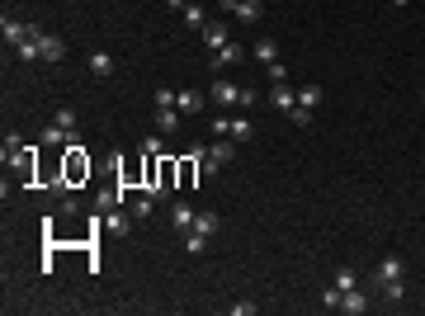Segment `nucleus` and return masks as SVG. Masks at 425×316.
Wrapping results in <instances>:
<instances>
[{
    "mask_svg": "<svg viewBox=\"0 0 425 316\" xmlns=\"http://www.w3.org/2000/svg\"><path fill=\"white\" fill-rule=\"evenodd\" d=\"M255 95L251 85H232L227 76H217L212 80V90H208V104H217V109H255Z\"/></svg>",
    "mask_w": 425,
    "mask_h": 316,
    "instance_id": "1",
    "label": "nucleus"
},
{
    "mask_svg": "<svg viewBox=\"0 0 425 316\" xmlns=\"http://www.w3.org/2000/svg\"><path fill=\"white\" fill-rule=\"evenodd\" d=\"M255 62H265V66L279 62V42L274 38H255Z\"/></svg>",
    "mask_w": 425,
    "mask_h": 316,
    "instance_id": "21",
    "label": "nucleus"
},
{
    "mask_svg": "<svg viewBox=\"0 0 425 316\" xmlns=\"http://www.w3.org/2000/svg\"><path fill=\"white\" fill-rule=\"evenodd\" d=\"M265 76H269V85H289V66H284V62H269Z\"/></svg>",
    "mask_w": 425,
    "mask_h": 316,
    "instance_id": "28",
    "label": "nucleus"
},
{
    "mask_svg": "<svg viewBox=\"0 0 425 316\" xmlns=\"http://www.w3.org/2000/svg\"><path fill=\"white\" fill-rule=\"evenodd\" d=\"M52 123H62V127H76V109H66V104H62V109L52 114Z\"/></svg>",
    "mask_w": 425,
    "mask_h": 316,
    "instance_id": "31",
    "label": "nucleus"
},
{
    "mask_svg": "<svg viewBox=\"0 0 425 316\" xmlns=\"http://www.w3.org/2000/svg\"><path fill=\"white\" fill-rule=\"evenodd\" d=\"M24 151H29V147H24V137H14V132H10V137H5V151H0V156H5V165H14V160L24 156Z\"/></svg>",
    "mask_w": 425,
    "mask_h": 316,
    "instance_id": "24",
    "label": "nucleus"
},
{
    "mask_svg": "<svg viewBox=\"0 0 425 316\" xmlns=\"http://www.w3.org/2000/svg\"><path fill=\"white\" fill-rule=\"evenodd\" d=\"M227 137H232L236 147H251V142H255V123L246 119V114H236V119L227 123Z\"/></svg>",
    "mask_w": 425,
    "mask_h": 316,
    "instance_id": "8",
    "label": "nucleus"
},
{
    "mask_svg": "<svg viewBox=\"0 0 425 316\" xmlns=\"http://www.w3.org/2000/svg\"><path fill=\"white\" fill-rule=\"evenodd\" d=\"M340 297H345L340 288H321V307H326V312H340Z\"/></svg>",
    "mask_w": 425,
    "mask_h": 316,
    "instance_id": "30",
    "label": "nucleus"
},
{
    "mask_svg": "<svg viewBox=\"0 0 425 316\" xmlns=\"http://www.w3.org/2000/svg\"><path fill=\"white\" fill-rule=\"evenodd\" d=\"M90 76H114V57H109V52H95V57H90Z\"/></svg>",
    "mask_w": 425,
    "mask_h": 316,
    "instance_id": "23",
    "label": "nucleus"
},
{
    "mask_svg": "<svg viewBox=\"0 0 425 316\" xmlns=\"http://www.w3.org/2000/svg\"><path fill=\"white\" fill-rule=\"evenodd\" d=\"M331 288H340V293H350V288H359V274H354V269H336V278H331Z\"/></svg>",
    "mask_w": 425,
    "mask_h": 316,
    "instance_id": "27",
    "label": "nucleus"
},
{
    "mask_svg": "<svg viewBox=\"0 0 425 316\" xmlns=\"http://www.w3.org/2000/svg\"><path fill=\"white\" fill-rule=\"evenodd\" d=\"M199 38H204L208 52H217V47H227V42H232V29H227V24H217V19H208V24L199 29Z\"/></svg>",
    "mask_w": 425,
    "mask_h": 316,
    "instance_id": "7",
    "label": "nucleus"
},
{
    "mask_svg": "<svg viewBox=\"0 0 425 316\" xmlns=\"http://www.w3.org/2000/svg\"><path fill=\"white\" fill-rule=\"evenodd\" d=\"M175 109H180V114H199V109H204V95H199V90H175Z\"/></svg>",
    "mask_w": 425,
    "mask_h": 316,
    "instance_id": "14",
    "label": "nucleus"
},
{
    "mask_svg": "<svg viewBox=\"0 0 425 316\" xmlns=\"http://www.w3.org/2000/svg\"><path fill=\"white\" fill-rule=\"evenodd\" d=\"M180 14H184V24H189V29H204V24H208V10H204L199 0H189V5H184Z\"/></svg>",
    "mask_w": 425,
    "mask_h": 316,
    "instance_id": "18",
    "label": "nucleus"
},
{
    "mask_svg": "<svg viewBox=\"0 0 425 316\" xmlns=\"http://www.w3.org/2000/svg\"><path fill=\"white\" fill-rule=\"evenodd\" d=\"M382 297H387V302H406V278H392V283H382Z\"/></svg>",
    "mask_w": 425,
    "mask_h": 316,
    "instance_id": "26",
    "label": "nucleus"
},
{
    "mask_svg": "<svg viewBox=\"0 0 425 316\" xmlns=\"http://www.w3.org/2000/svg\"><path fill=\"white\" fill-rule=\"evenodd\" d=\"M269 99H274V109H284V114H293V109H298V90H289V85H274Z\"/></svg>",
    "mask_w": 425,
    "mask_h": 316,
    "instance_id": "16",
    "label": "nucleus"
},
{
    "mask_svg": "<svg viewBox=\"0 0 425 316\" xmlns=\"http://www.w3.org/2000/svg\"><path fill=\"white\" fill-rule=\"evenodd\" d=\"M406 274V265H402V260H397V255H387V260H378V269H374V283H392V278H402Z\"/></svg>",
    "mask_w": 425,
    "mask_h": 316,
    "instance_id": "11",
    "label": "nucleus"
},
{
    "mask_svg": "<svg viewBox=\"0 0 425 316\" xmlns=\"http://www.w3.org/2000/svg\"><path fill=\"white\" fill-rule=\"evenodd\" d=\"M42 34V29H38ZM38 34H34V38H24L19 42V47H14V57H19V62H24V66H34V62H42V47H38Z\"/></svg>",
    "mask_w": 425,
    "mask_h": 316,
    "instance_id": "15",
    "label": "nucleus"
},
{
    "mask_svg": "<svg viewBox=\"0 0 425 316\" xmlns=\"http://www.w3.org/2000/svg\"><path fill=\"white\" fill-rule=\"evenodd\" d=\"M194 217H199V212H194V203H189V198H175V203H170V212H166V222L180 232V236H184V232H194Z\"/></svg>",
    "mask_w": 425,
    "mask_h": 316,
    "instance_id": "4",
    "label": "nucleus"
},
{
    "mask_svg": "<svg viewBox=\"0 0 425 316\" xmlns=\"http://www.w3.org/2000/svg\"><path fill=\"white\" fill-rule=\"evenodd\" d=\"M156 212V194H147V189H137V198H132V222H147Z\"/></svg>",
    "mask_w": 425,
    "mask_h": 316,
    "instance_id": "13",
    "label": "nucleus"
},
{
    "mask_svg": "<svg viewBox=\"0 0 425 316\" xmlns=\"http://www.w3.org/2000/svg\"><path fill=\"white\" fill-rule=\"evenodd\" d=\"M208 156H212V160H222V165H227V160L236 156V142H232V137H217V142H208Z\"/></svg>",
    "mask_w": 425,
    "mask_h": 316,
    "instance_id": "20",
    "label": "nucleus"
},
{
    "mask_svg": "<svg viewBox=\"0 0 425 316\" xmlns=\"http://www.w3.org/2000/svg\"><path fill=\"white\" fill-rule=\"evenodd\" d=\"M180 109L175 104H156V127H161V137H170V132H180Z\"/></svg>",
    "mask_w": 425,
    "mask_h": 316,
    "instance_id": "10",
    "label": "nucleus"
},
{
    "mask_svg": "<svg viewBox=\"0 0 425 316\" xmlns=\"http://www.w3.org/2000/svg\"><path fill=\"white\" fill-rule=\"evenodd\" d=\"M289 119H293L298 127H307V123H312V109H302V104H298V109H293V114H289Z\"/></svg>",
    "mask_w": 425,
    "mask_h": 316,
    "instance_id": "32",
    "label": "nucleus"
},
{
    "mask_svg": "<svg viewBox=\"0 0 425 316\" xmlns=\"http://www.w3.org/2000/svg\"><path fill=\"white\" fill-rule=\"evenodd\" d=\"M227 312H232V316H255V302H232Z\"/></svg>",
    "mask_w": 425,
    "mask_h": 316,
    "instance_id": "33",
    "label": "nucleus"
},
{
    "mask_svg": "<svg viewBox=\"0 0 425 316\" xmlns=\"http://www.w3.org/2000/svg\"><path fill=\"white\" fill-rule=\"evenodd\" d=\"M241 57H246V47L241 42H227V47H217L208 57V71H227V66H241Z\"/></svg>",
    "mask_w": 425,
    "mask_h": 316,
    "instance_id": "5",
    "label": "nucleus"
},
{
    "mask_svg": "<svg viewBox=\"0 0 425 316\" xmlns=\"http://www.w3.org/2000/svg\"><path fill=\"white\" fill-rule=\"evenodd\" d=\"M104 232L127 236V232H132V212H109V217H104Z\"/></svg>",
    "mask_w": 425,
    "mask_h": 316,
    "instance_id": "17",
    "label": "nucleus"
},
{
    "mask_svg": "<svg viewBox=\"0 0 425 316\" xmlns=\"http://www.w3.org/2000/svg\"><path fill=\"white\" fill-rule=\"evenodd\" d=\"M321 99H326V95H321V85H302V90H298V104H302V109H312V114L321 109Z\"/></svg>",
    "mask_w": 425,
    "mask_h": 316,
    "instance_id": "19",
    "label": "nucleus"
},
{
    "mask_svg": "<svg viewBox=\"0 0 425 316\" xmlns=\"http://www.w3.org/2000/svg\"><path fill=\"white\" fill-rule=\"evenodd\" d=\"M38 47H42V62H62L66 57V38H57V34H38Z\"/></svg>",
    "mask_w": 425,
    "mask_h": 316,
    "instance_id": "12",
    "label": "nucleus"
},
{
    "mask_svg": "<svg viewBox=\"0 0 425 316\" xmlns=\"http://www.w3.org/2000/svg\"><path fill=\"white\" fill-rule=\"evenodd\" d=\"M194 232H204V236H217V232H222V217H217V212H199V217H194Z\"/></svg>",
    "mask_w": 425,
    "mask_h": 316,
    "instance_id": "22",
    "label": "nucleus"
},
{
    "mask_svg": "<svg viewBox=\"0 0 425 316\" xmlns=\"http://www.w3.org/2000/svg\"><path fill=\"white\" fill-rule=\"evenodd\" d=\"M62 180H66V189H76L81 180H90V156H85V147H71V151H66V175H62Z\"/></svg>",
    "mask_w": 425,
    "mask_h": 316,
    "instance_id": "3",
    "label": "nucleus"
},
{
    "mask_svg": "<svg viewBox=\"0 0 425 316\" xmlns=\"http://www.w3.org/2000/svg\"><path fill=\"white\" fill-rule=\"evenodd\" d=\"M137 151H142V156H166V142H161V137H142Z\"/></svg>",
    "mask_w": 425,
    "mask_h": 316,
    "instance_id": "29",
    "label": "nucleus"
},
{
    "mask_svg": "<svg viewBox=\"0 0 425 316\" xmlns=\"http://www.w3.org/2000/svg\"><path fill=\"white\" fill-rule=\"evenodd\" d=\"M0 34H5L10 47H19L24 38H34V34H38V24H24V19H10V14H5V19H0Z\"/></svg>",
    "mask_w": 425,
    "mask_h": 316,
    "instance_id": "6",
    "label": "nucleus"
},
{
    "mask_svg": "<svg viewBox=\"0 0 425 316\" xmlns=\"http://www.w3.org/2000/svg\"><path fill=\"white\" fill-rule=\"evenodd\" d=\"M421 99H425V90H421Z\"/></svg>",
    "mask_w": 425,
    "mask_h": 316,
    "instance_id": "35",
    "label": "nucleus"
},
{
    "mask_svg": "<svg viewBox=\"0 0 425 316\" xmlns=\"http://www.w3.org/2000/svg\"><path fill=\"white\" fill-rule=\"evenodd\" d=\"M392 5H397V10H406V5H411V0H392Z\"/></svg>",
    "mask_w": 425,
    "mask_h": 316,
    "instance_id": "34",
    "label": "nucleus"
},
{
    "mask_svg": "<svg viewBox=\"0 0 425 316\" xmlns=\"http://www.w3.org/2000/svg\"><path fill=\"white\" fill-rule=\"evenodd\" d=\"M208 241L212 236H204V232H184V250H189V255H204V250H208Z\"/></svg>",
    "mask_w": 425,
    "mask_h": 316,
    "instance_id": "25",
    "label": "nucleus"
},
{
    "mask_svg": "<svg viewBox=\"0 0 425 316\" xmlns=\"http://www.w3.org/2000/svg\"><path fill=\"white\" fill-rule=\"evenodd\" d=\"M369 307H374V302H369V293H359V288H350V293L340 297V312L345 316H364Z\"/></svg>",
    "mask_w": 425,
    "mask_h": 316,
    "instance_id": "9",
    "label": "nucleus"
},
{
    "mask_svg": "<svg viewBox=\"0 0 425 316\" xmlns=\"http://www.w3.org/2000/svg\"><path fill=\"white\" fill-rule=\"evenodd\" d=\"M217 10L222 14H236L241 24H260L265 19V5L260 0H217Z\"/></svg>",
    "mask_w": 425,
    "mask_h": 316,
    "instance_id": "2",
    "label": "nucleus"
}]
</instances>
